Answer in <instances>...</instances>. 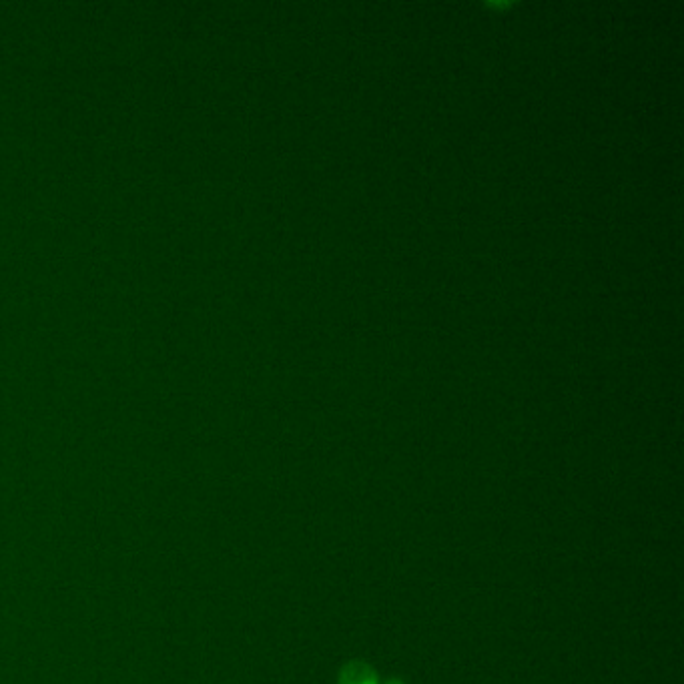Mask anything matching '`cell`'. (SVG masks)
Wrapping results in <instances>:
<instances>
[{"instance_id": "cell-1", "label": "cell", "mask_w": 684, "mask_h": 684, "mask_svg": "<svg viewBox=\"0 0 684 684\" xmlns=\"http://www.w3.org/2000/svg\"><path fill=\"white\" fill-rule=\"evenodd\" d=\"M339 684H378V680L368 664H350L341 674Z\"/></svg>"}]
</instances>
